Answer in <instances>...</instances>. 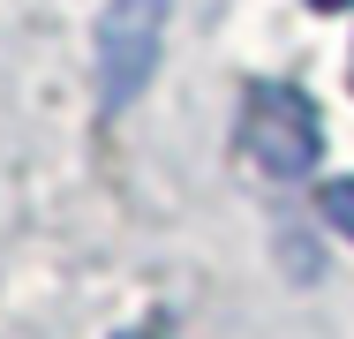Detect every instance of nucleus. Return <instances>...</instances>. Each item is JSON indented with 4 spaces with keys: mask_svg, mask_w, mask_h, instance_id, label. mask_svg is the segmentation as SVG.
Segmentation results:
<instances>
[{
    "mask_svg": "<svg viewBox=\"0 0 354 339\" xmlns=\"http://www.w3.org/2000/svg\"><path fill=\"white\" fill-rule=\"evenodd\" d=\"M309 8H324V15H339V8H354V0H309Z\"/></svg>",
    "mask_w": 354,
    "mask_h": 339,
    "instance_id": "20e7f679",
    "label": "nucleus"
},
{
    "mask_svg": "<svg viewBox=\"0 0 354 339\" xmlns=\"http://www.w3.org/2000/svg\"><path fill=\"white\" fill-rule=\"evenodd\" d=\"M317 211H324V219L354 241V181H324V189H317Z\"/></svg>",
    "mask_w": 354,
    "mask_h": 339,
    "instance_id": "7ed1b4c3",
    "label": "nucleus"
},
{
    "mask_svg": "<svg viewBox=\"0 0 354 339\" xmlns=\"http://www.w3.org/2000/svg\"><path fill=\"white\" fill-rule=\"evenodd\" d=\"M241 151L272 181L317 174V158H324V113H317V98L301 83H249V98H241Z\"/></svg>",
    "mask_w": 354,
    "mask_h": 339,
    "instance_id": "f257e3e1",
    "label": "nucleus"
},
{
    "mask_svg": "<svg viewBox=\"0 0 354 339\" xmlns=\"http://www.w3.org/2000/svg\"><path fill=\"white\" fill-rule=\"evenodd\" d=\"M121 339H143V332H121Z\"/></svg>",
    "mask_w": 354,
    "mask_h": 339,
    "instance_id": "39448f33",
    "label": "nucleus"
},
{
    "mask_svg": "<svg viewBox=\"0 0 354 339\" xmlns=\"http://www.w3.org/2000/svg\"><path fill=\"white\" fill-rule=\"evenodd\" d=\"M166 15H174V0H106V23H98V106L106 113L143 98V83L158 68Z\"/></svg>",
    "mask_w": 354,
    "mask_h": 339,
    "instance_id": "f03ea898",
    "label": "nucleus"
}]
</instances>
